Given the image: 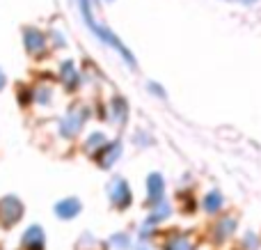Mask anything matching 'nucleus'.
Returning a JSON list of instances; mask_svg holds the SVG:
<instances>
[{
    "mask_svg": "<svg viewBox=\"0 0 261 250\" xmlns=\"http://www.w3.org/2000/svg\"><path fill=\"white\" fill-rule=\"evenodd\" d=\"M81 9H83V16H85V21H87V26L92 28V30L96 32V35L101 37V39L106 41V44H110L113 46L115 51H119V53L124 55V58H126V62L130 64V67H135V58H133V53H130V51L126 48V46L122 44V41L117 39V37L113 35V32L108 30V28H103V26H99V23L94 21V18H92V7H90V0H81Z\"/></svg>",
    "mask_w": 261,
    "mask_h": 250,
    "instance_id": "f257e3e1",
    "label": "nucleus"
},
{
    "mask_svg": "<svg viewBox=\"0 0 261 250\" xmlns=\"http://www.w3.org/2000/svg\"><path fill=\"white\" fill-rule=\"evenodd\" d=\"M85 117H87L85 106H76V108H71L67 113V117H64V122H62V136H76V133L81 131Z\"/></svg>",
    "mask_w": 261,
    "mask_h": 250,
    "instance_id": "f03ea898",
    "label": "nucleus"
},
{
    "mask_svg": "<svg viewBox=\"0 0 261 250\" xmlns=\"http://www.w3.org/2000/svg\"><path fill=\"white\" fill-rule=\"evenodd\" d=\"M21 214H23V209H21V202H18L16 197L7 195L0 200V223H3L5 228L12 225L14 220L21 218Z\"/></svg>",
    "mask_w": 261,
    "mask_h": 250,
    "instance_id": "7ed1b4c3",
    "label": "nucleus"
},
{
    "mask_svg": "<svg viewBox=\"0 0 261 250\" xmlns=\"http://www.w3.org/2000/svg\"><path fill=\"white\" fill-rule=\"evenodd\" d=\"M110 197H113L115 205H128L130 202V193H128V184L124 179H115L110 184Z\"/></svg>",
    "mask_w": 261,
    "mask_h": 250,
    "instance_id": "20e7f679",
    "label": "nucleus"
},
{
    "mask_svg": "<svg viewBox=\"0 0 261 250\" xmlns=\"http://www.w3.org/2000/svg\"><path fill=\"white\" fill-rule=\"evenodd\" d=\"M25 46H28L30 53H41V51L46 48L44 35H41L39 30H35V28H28L25 30Z\"/></svg>",
    "mask_w": 261,
    "mask_h": 250,
    "instance_id": "39448f33",
    "label": "nucleus"
},
{
    "mask_svg": "<svg viewBox=\"0 0 261 250\" xmlns=\"http://www.w3.org/2000/svg\"><path fill=\"white\" fill-rule=\"evenodd\" d=\"M23 243H25L30 250H41L44 248V232L39 228H30L23 237Z\"/></svg>",
    "mask_w": 261,
    "mask_h": 250,
    "instance_id": "423d86ee",
    "label": "nucleus"
},
{
    "mask_svg": "<svg viewBox=\"0 0 261 250\" xmlns=\"http://www.w3.org/2000/svg\"><path fill=\"white\" fill-rule=\"evenodd\" d=\"M78 211H81V202L78 200H64L55 207V214H58L60 218H71V216H76Z\"/></svg>",
    "mask_w": 261,
    "mask_h": 250,
    "instance_id": "0eeeda50",
    "label": "nucleus"
},
{
    "mask_svg": "<svg viewBox=\"0 0 261 250\" xmlns=\"http://www.w3.org/2000/svg\"><path fill=\"white\" fill-rule=\"evenodd\" d=\"M147 186H149V200L151 202L161 200V195H163V177L161 174H151V177L147 179Z\"/></svg>",
    "mask_w": 261,
    "mask_h": 250,
    "instance_id": "6e6552de",
    "label": "nucleus"
},
{
    "mask_svg": "<svg viewBox=\"0 0 261 250\" xmlns=\"http://www.w3.org/2000/svg\"><path fill=\"white\" fill-rule=\"evenodd\" d=\"M167 250H193V241H190L188 234H179L167 243Z\"/></svg>",
    "mask_w": 261,
    "mask_h": 250,
    "instance_id": "1a4fd4ad",
    "label": "nucleus"
},
{
    "mask_svg": "<svg viewBox=\"0 0 261 250\" xmlns=\"http://www.w3.org/2000/svg\"><path fill=\"white\" fill-rule=\"evenodd\" d=\"M103 152L106 154L101 156V165H113V161L119 156V142H113V145H108V147H103Z\"/></svg>",
    "mask_w": 261,
    "mask_h": 250,
    "instance_id": "9d476101",
    "label": "nucleus"
},
{
    "mask_svg": "<svg viewBox=\"0 0 261 250\" xmlns=\"http://www.w3.org/2000/svg\"><path fill=\"white\" fill-rule=\"evenodd\" d=\"M62 81L67 83L69 87L76 85L78 76H76V67H73V62H64V64H62Z\"/></svg>",
    "mask_w": 261,
    "mask_h": 250,
    "instance_id": "9b49d317",
    "label": "nucleus"
},
{
    "mask_svg": "<svg viewBox=\"0 0 261 250\" xmlns=\"http://www.w3.org/2000/svg\"><path fill=\"white\" fill-rule=\"evenodd\" d=\"M220 205H222V195L218 191L208 193L206 200H204V207H206V211H218V209H220Z\"/></svg>",
    "mask_w": 261,
    "mask_h": 250,
    "instance_id": "f8f14e48",
    "label": "nucleus"
},
{
    "mask_svg": "<svg viewBox=\"0 0 261 250\" xmlns=\"http://www.w3.org/2000/svg\"><path fill=\"white\" fill-rule=\"evenodd\" d=\"M113 108H115V115H117L119 122H122V119H126V104H124L122 99H115L113 101Z\"/></svg>",
    "mask_w": 261,
    "mask_h": 250,
    "instance_id": "ddd939ff",
    "label": "nucleus"
},
{
    "mask_svg": "<svg viewBox=\"0 0 261 250\" xmlns=\"http://www.w3.org/2000/svg\"><path fill=\"white\" fill-rule=\"evenodd\" d=\"M101 142H106V138L101 136V133H94V136H92L90 140L85 142V149H87V152H94V147H99Z\"/></svg>",
    "mask_w": 261,
    "mask_h": 250,
    "instance_id": "4468645a",
    "label": "nucleus"
},
{
    "mask_svg": "<svg viewBox=\"0 0 261 250\" xmlns=\"http://www.w3.org/2000/svg\"><path fill=\"white\" fill-rule=\"evenodd\" d=\"M231 230H234V220H222L220 223V228H218V237H227V234L231 232Z\"/></svg>",
    "mask_w": 261,
    "mask_h": 250,
    "instance_id": "2eb2a0df",
    "label": "nucleus"
},
{
    "mask_svg": "<svg viewBox=\"0 0 261 250\" xmlns=\"http://www.w3.org/2000/svg\"><path fill=\"white\" fill-rule=\"evenodd\" d=\"M39 104H46V101H48V90H39Z\"/></svg>",
    "mask_w": 261,
    "mask_h": 250,
    "instance_id": "dca6fc26",
    "label": "nucleus"
},
{
    "mask_svg": "<svg viewBox=\"0 0 261 250\" xmlns=\"http://www.w3.org/2000/svg\"><path fill=\"white\" fill-rule=\"evenodd\" d=\"M5 87V76H3V71H0V90Z\"/></svg>",
    "mask_w": 261,
    "mask_h": 250,
    "instance_id": "f3484780",
    "label": "nucleus"
},
{
    "mask_svg": "<svg viewBox=\"0 0 261 250\" xmlns=\"http://www.w3.org/2000/svg\"><path fill=\"white\" fill-rule=\"evenodd\" d=\"M243 3H254V0H243Z\"/></svg>",
    "mask_w": 261,
    "mask_h": 250,
    "instance_id": "a211bd4d",
    "label": "nucleus"
}]
</instances>
